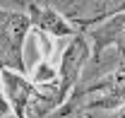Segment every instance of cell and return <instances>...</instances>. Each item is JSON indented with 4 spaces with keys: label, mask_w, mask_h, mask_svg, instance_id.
I'll return each instance as SVG.
<instances>
[{
    "label": "cell",
    "mask_w": 125,
    "mask_h": 118,
    "mask_svg": "<svg viewBox=\"0 0 125 118\" xmlns=\"http://www.w3.org/2000/svg\"><path fill=\"white\" fill-rule=\"evenodd\" d=\"M34 29L31 17L27 12L17 10H5L0 15V56H2V68L15 70V72L27 75V63H24V39Z\"/></svg>",
    "instance_id": "1"
},
{
    "label": "cell",
    "mask_w": 125,
    "mask_h": 118,
    "mask_svg": "<svg viewBox=\"0 0 125 118\" xmlns=\"http://www.w3.org/2000/svg\"><path fill=\"white\" fill-rule=\"evenodd\" d=\"M82 96H84L82 111H94V108L108 111V108L125 106V65L118 68L115 72L101 77L99 82L84 87Z\"/></svg>",
    "instance_id": "3"
},
{
    "label": "cell",
    "mask_w": 125,
    "mask_h": 118,
    "mask_svg": "<svg viewBox=\"0 0 125 118\" xmlns=\"http://www.w3.org/2000/svg\"><path fill=\"white\" fill-rule=\"evenodd\" d=\"M29 77H31V82H34V84H53V82H58V80H60L58 68H53L48 58L39 60V63H36V68L31 70Z\"/></svg>",
    "instance_id": "7"
},
{
    "label": "cell",
    "mask_w": 125,
    "mask_h": 118,
    "mask_svg": "<svg viewBox=\"0 0 125 118\" xmlns=\"http://www.w3.org/2000/svg\"><path fill=\"white\" fill-rule=\"evenodd\" d=\"M113 118H125V106H120V108L115 111V116H113Z\"/></svg>",
    "instance_id": "8"
},
{
    "label": "cell",
    "mask_w": 125,
    "mask_h": 118,
    "mask_svg": "<svg viewBox=\"0 0 125 118\" xmlns=\"http://www.w3.org/2000/svg\"><path fill=\"white\" fill-rule=\"evenodd\" d=\"M92 22H101L99 27H89L84 31L92 44V58H99L106 48H115L125 65V12H111L94 19H82V27Z\"/></svg>",
    "instance_id": "2"
},
{
    "label": "cell",
    "mask_w": 125,
    "mask_h": 118,
    "mask_svg": "<svg viewBox=\"0 0 125 118\" xmlns=\"http://www.w3.org/2000/svg\"><path fill=\"white\" fill-rule=\"evenodd\" d=\"M34 89L36 84L31 82V77L2 68V96L10 101L17 118H29V104L34 96Z\"/></svg>",
    "instance_id": "6"
},
{
    "label": "cell",
    "mask_w": 125,
    "mask_h": 118,
    "mask_svg": "<svg viewBox=\"0 0 125 118\" xmlns=\"http://www.w3.org/2000/svg\"><path fill=\"white\" fill-rule=\"evenodd\" d=\"M27 15L31 17V24L39 34L46 36H55V39H67V36H77L82 27L75 24V19L65 17L51 5H39V2H29L27 5Z\"/></svg>",
    "instance_id": "5"
},
{
    "label": "cell",
    "mask_w": 125,
    "mask_h": 118,
    "mask_svg": "<svg viewBox=\"0 0 125 118\" xmlns=\"http://www.w3.org/2000/svg\"><path fill=\"white\" fill-rule=\"evenodd\" d=\"M92 58V44L87 39L84 31H79L77 36H72V41L65 46L60 56V65H58V75H60V89L62 94L70 99L72 92L77 89L79 75H82V68L84 63Z\"/></svg>",
    "instance_id": "4"
}]
</instances>
